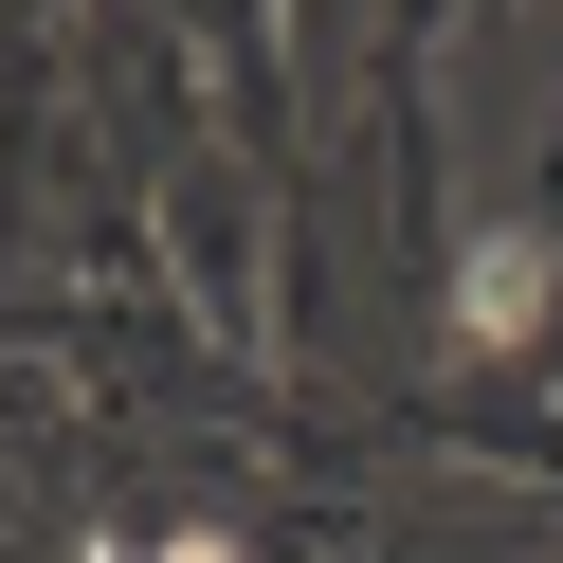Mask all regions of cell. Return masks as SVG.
<instances>
[{"label":"cell","instance_id":"obj_2","mask_svg":"<svg viewBox=\"0 0 563 563\" xmlns=\"http://www.w3.org/2000/svg\"><path fill=\"white\" fill-rule=\"evenodd\" d=\"M164 563H236V545H219V527H183V545H164Z\"/></svg>","mask_w":563,"mask_h":563},{"label":"cell","instance_id":"obj_1","mask_svg":"<svg viewBox=\"0 0 563 563\" xmlns=\"http://www.w3.org/2000/svg\"><path fill=\"white\" fill-rule=\"evenodd\" d=\"M545 291H563L545 236H473V255H454V345H527V328H545Z\"/></svg>","mask_w":563,"mask_h":563}]
</instances>
